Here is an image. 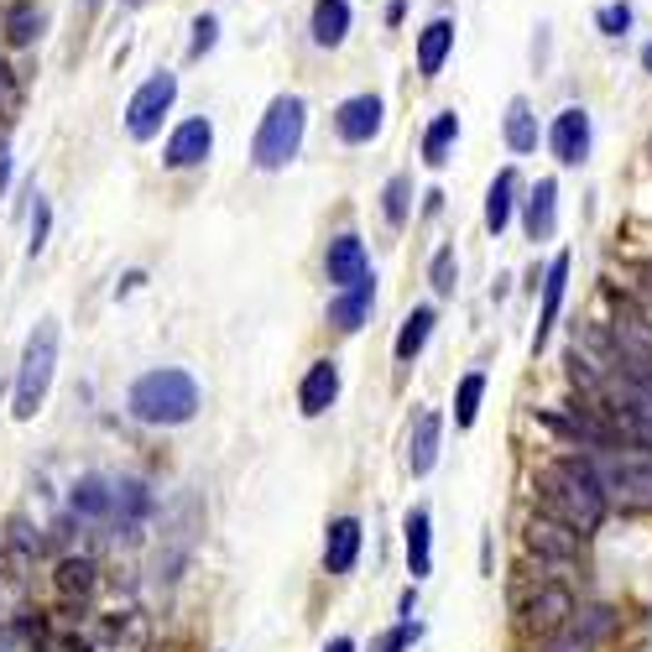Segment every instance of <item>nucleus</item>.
<instances>
[{
  "label": "nucleus",
  "instance_id": "obj_34",
  "mask_svg": "<svg viewBox=\"0 0 652 652\" xmlns=\"http://www.w3.org/2000/svg\"><path fill=\"white\" fill-rule=\"evenodd\" d=\"M120 512L131 517V522H141V517L152 512V496H146L141 481H116V517Z\"/></svg>",
  "mask_w": 652,
  "mask_h": 652
},
{
  "label": "nucleus",
  "instance_id": "obj_40",
  "mask_svg": "<svg viewBox=\"0 0 652 652\" xmlns=\"http://www.w3.org/2000/svg\"><path fill=\"white\" fill-rule=\"evenodd\" d=\"M5 183H11V152H5V141H0V193H5Z\"/></svg>",
  "mask_w": 652,
  "mask_h": 652
},
{
  "label": "nucleus",
  "instance_id": "obj_18",
  "mask_svg": "<svg viewBox=\"0 0 652 652\" xmlns=\"http://www.w3.org/2000/svg\"><path fill=\"white\" fill-rule=\"evenodd\" d=\"M334 131H340V141H349V146L371 141L376 131H381V99H376V94H355V99H345V105L334 110Z\"/></svg>",
  "mask_w": 652,
  "mask_h": 652
},
{
  "label": "nucleus",
  "instance_id": "obj_30",
  "mask_svg": "<svg viewBox=\"0 0 652 652\" xmlns=\"http://www.w3.org/2000/svg\"><path fill=\"white\" fill-rule=\"evenodd\" d=\"M428 282H434L439 298H454V287H460V257H454V246H439V251H434V261H428Z\"/></svg>",
  "mask_w": 652,
  "mask_h": 652
},
{
  "label": "nucleus",
  "instance_id": "obj_10",
  "mask_svg": "<svg viewBox=\"0 0 652 652\" xmlns=\"http://www.w3.org/2000/svg\"><path fill=\"white\" fill-rule=\"evenodd\" d=\"M590 141H595V126H590V110H584V105H569V110L554 116L548 146H554L559 167H580L584 157H590Z\"/></svg>",
  "mask_w": 652,
  "mask_h": 652
},
{
  "label": "nucleus",
  "instance_id": "obj_5",
  "mask_svg": "<svg viewBox=\"0 0 652 652\" xmlns=\"http://www.w3.org/2000/svg\"><path fill=\"white\" fill-rule=\"evenodd\" d=\"M601 481L606 490L621 501V507H652V443H637V439H621L601 449Z\"/></svg>",
  "mask_w": 652,
  "mask_h": 652
},
{
  "label": "nucleus",
  "instance_id": "obj_42",
  "mask_svg": "<svg viewBox=\"0 0 652 652\" xmlns=\"http://www.w3.org/2000/svg\"><path fill=\"white\" fill-rule=\"evenodd\" d=\"M324 652H355V642H349V637H334V642H329Z\"/></svg>",
  "mask_w": 652,
  "mask_h": 652
},
{
  "label": "nucleus",
  "instance_id": "obj_1",
  "mask_svg": "<svg viewBox=\"0 0 652 652\" xmlns=\"http://www.w3.org/2000/svg\"><path fill=\"white\" fill-rule=\"evenodd\" d=\"M537 507L564 517V522H574L580 533H601L610 512V490L590 460L559 454V460H548V465L537 470Z\"/></svg>",
  "mask_w": 652,
  "mask_h": 652
},
{
  "label": "nucleus",
  "instance_id": "obj_9",
  "mask_svg": "<svg viewBox=\"0 0 652 652\" xmlns=\"http://www.w3.org/2000/svg\"><path fill=\"white\" fill-rule=\"evenodd\" d=\"M616 631V610L610 606H574V616L564 621L559 637H548V652H595L601 637Z\"/></svg>",
  "mask_w": 652,
  "mask_h": 652
},
{
  "label": "nucleus",
  "instance_id": "obj_39",
  "mask_svg": "<svg viewBox=\"0 0 652 652\" xmlns=\"http://www.w3.org/2000/svg\"><path fill=\"white\" fill-rule=\"evenodd\" d=\"M0 99H5V105L16 99V84H11V69H5V63H0Z\"/></svg>",
  "mask_w": 652,
  "mask_h": 652
},
{
  "label": "nucleus",
  "instance_id": "obj_4",
  "mask_svg": "<svg viewBox=\"0 0 652 652\" xmlns=\"http://www.w3.org/2000/svg\"><path fill=\"white\" fill-rule=\"evenodd\" d=\"M52 366H58V324L43 319L32 329V340L22 349V371H16V396H11V413L16 423H32L43 413L47 387H52Z\"/></svg>",
  "mask_w": 652,
  "mask_h": 652
},
{
  "label": "nucleus",
  "instance_id": "obj_17",
  "mask_svg": "<svg viewBox=\"0 0 652 652\" xmlns=\"http://www.w3.org/2000/svg\"><path fill=\"white\" fill-rule=\"evenodd\" d=\"M324 266H329V282H334V287H355L360 277H371V257H366L360 235H349V230L329 240Z\"/></svg>",
  "mask_w": 652,
  "mask_h": 652
},
{
  "label": "nucleus",
  "instance_id": "obj_31",
  "mask_svg": "<svg viewBox=\"0 0 652 652\" xmlns=\"http://www.w3.org/2000/svg\"><path fill=\"white\" fill-rule=\"evenodd\" d=\"M381 199H387V204H381V210H387V225L402 230V225H407V210H413V178H407V173H396Z\"/></svg>",
  "mask_w": 652,
  "mask_h": 652
},
{
  "label": "nucleus",
  "instance_id": "obj_19",
  "mask_svg": "<svg viewBox=\"0 0 652 652\" xmlns=\"http://www.w3.org/2000/svg\"><path fill=\"white\" fill-rule=\"evenodd\" d=\"M554 225H559V183L537 178L533 193L522 199V230H527V240H548Z\"/></svg>",
  "mask_w": 652,
  "mask_h": 652
},
{
  "label": "nucleus",
  "instance_id": "obj_26",
  "mask_svg": "<svg viewBox=\"0 0 652 652\" xmlns=\"http://www.w3.org/2000/svg\"><path fill=\"white\" fill-rule=\"evenodd\" d=\"M460 141V116L454 110H443V116H434V126L423 131V163L428 167H443L449 163V146Z\"/></svg>",
  "mask_w": 652,
  "mask_h": 652
},
{
  "label": "nucleus",
  "instance_id": "obj_32",
  "mask_svg": "<svg viewBox=\"0 0 652 652\" xmlns=\"http://www.w3.org/2000/svg\"><path fill=\"white\" fill-rule=\"evenodd\" d=\"M423 637V621H413V616H402L396 627H387L381 637H371V648L366 652H413V642Z\"/></svg>",
  "mask_w": 652,
  "mask_h": 652
},
{
  "label": "nucleus",
  "instance_id": "obj_6",
  "mask_svg": "<svg viewBox=\"0 0 652 652\" xmlns=\"http://www.w3.org/2000/svg\"><path fill=\"white\" fill-rule=\"evenodd\" d=\"M574 616V595H569V584L559 580H537L522 601H517V627L527 631V637H559L564 621Z\"/></svg>",
  "mask_w": 652,
  "mask_h": 652
},
{
  "label": "nucleus",
  "instance_id": "obj_8",
  "mask_svg": "<svg viewBox=\"0 0 652 652\" xmlns=\"http://www.w3.org/2000/svg\"><path fill=\"white\" fill-rule=\"evenodd\" d=\"M173 99H178V79H173V73H152V79L131 94V105H126V131L137 141H152L163 131V116L173 110Z\"/></svg>",
  "mask_w": 652,
  "mask_h": 652
},
{
  "label": "nucleus",
  "instance_id": "obj_33",
  "mask_svg": "<svg viewBox=\"0 0 652 652\" xmlns=\"http://www.w3.org/2000/svg\"><path fill=\"white\" fill-rule=\"evenodd\" d=\"M37 32H43V16H37L32 5H16V11L5 16V43L11 47H32L37 43Z\"/></svg>",
  "mask_w": 652,
  "mask_h": 652
},
{
  "label": "nucleus",
  "instance_id": "obj_24",
  "mask_svg": "<svg viewBox=\"0 0 652 652\" xmlns=\"http://www.w3.org/2000/svg\"><path fill=\"white\" fill-rule=\"evenodd\" d=\"M449 47H454V22L439 16V22H428L418 32V73L423 79H434L443 69V58H449Z\"/></svg>",
  "mask_w": 652,
  "mask_h": 652
},
{
  "label": "nucleus",
  "instance_id": "obj_11",
  "mask_svg": "<svg viewBox=\"0 0 652 652\" xmlns=\"http://www.w3.org/2000/svg\"><path fill=\"white\" fill-rule=\"evenodd\" d=\"M214 152V126L204 116L199 120H183L173 137H167V152H163V163L173 167V173H183V167H199L204 157Z\"/></svg>",
  "mask_w": 652,
  "mask_h": 652
},
{
  "label": "nucleus",
  "instance_id": "obj_3",
  "mask_svg": "<svg viewBox=\"0 0 652 652\" xmlns=\"http://www.w3.org/2000/svg\"><path fill=\"white\" fill-rule=\"evenodd\" d=\"M304 126H308V105L298 94H277L272 105H266V116H261V131L251 141V163L261 173H277L298 157V146H304Z\"/></svg>",
  "mask_w": 652,
  "mask_h": 652
},
{
  "label": "nucleus",
  "instance_id": "obj_15",
  "mask_svg": "<svg viewBox=\"0 0 652 652\" xmlns=\"http://www.w3.org/2000/svg\"><path fill=\"white\" fill-rule=\"evenodd\" d=\"M439 439H443V413L439 407H423L418 423L407 428V470H413L418 481L439 465Z\"/></svg>",
  "mask_w": 652,
  "mask_h": 652
},
{
  "label": "nucleus",
  "instance_id": "obj_36",
  "mask_svg": "<svg viewBox=\"0 0 652 652\" xmlns=\"http://www.w3.org/2000/svg\"><path fill=\"white\" fill-rule=\"evenodd\" d=\"M47 230H52V210H47V199L37 193V204H32V257L47 246Z\"/></svg>",
  "mask_w": 652,
  "mask_h": 652
},
{
  "label": "nucleus",
  "instance_id": "obj_43",
  "mask_svg": "<svg viewBox=\"0 0 652 652\" xmlns=\"http://www.w3.org/2000/svg\"><path fill=\"white\" fill-rule=\"evenodd\" d=\"M642 69H648V73H652V43H648V47H642Z\"/></svg>",
  "mask_w": 652,
  "mask_h": 652
},
{
  "label": "nucleus",
  "instance_id": "obj_41",
  "mask_svg": "<svg viewBox=\"0 0 652 652\" xmlns=\"http://www.w3.org/2000/svg\"><path fill=\"white\" fill-rule=\"evenodd\" d=\"M396 610H402V616H413V610H418V590H402V601H396Z\"/></svg>",
  "mask_w": 652,
  "mask_h": 652
},
{
  "label": "nucleus",
  "instance_id": "obj_12",
  "mask_svg": "<svg viewBox=\"0 0 652 652\" xmlns=\"http://www.w3.org/2000/svg\"><path fill=\"white\" fill-rule=\"evenodd\" d=\"M564 293H569V257L559 251V257L543 266V308H537L533 349L548 345V334H554V324H559V313H564Z\"/></svg>",
  "mask_w": 652,
  "mask_h": 652
},
{
  "label": "nucleus",
  "instance_id": "obj_20",
  "mask_svg": "<svg viewBox=\"0 0 652 652\" xmlns=\"http://www.w3.org/2000/svg\"><path fill=\"white\" fill-rule=\"evenodd\" d=\"M371 304H376V277H360L355 287H340V298L329 304V324L340 329V334H355V329L366 324Z\"/></svg>",
  "mask_w": 652,
  "mask_h": 652
},
{
  "label": "nucleus",
  "instance_id": "obj_27",
  "mask_svg": "<svg viewBox=\"0 0 652 652\" xmlns=\"http://www.w3.org/2000/svg\"><path fill=\"white\" fill-rule=\"evenodd\" d=\"M349 32V5L345 0H319L313 5V43L319 47H340Z\"/></svg>",
  "mask_w": 652,
  "mask_h": 652
},
{
  "label": "nucleus",
  "instance_id": "obj_14",
  "mask_svg": "<svg viewBox=\"0 0 652 652\" xmlns=\"http://www.w3.org/2000/svg\"><path fill=\"white\" fill-rule=\"evenodd\" d=\"M402 548H407L413 584L428 580L434 574V517H428V507H413V512L402 517Z\"/></svg>",
  "mask_w": 652,
  "mask_h": 652
},
{
  "label": "nucleus",
  "instance_id": "obj_16",
  "mask_svg": "<svg viewBox=\"0 0 652 652\" xmlns=\"http://www.w3.org/2000/svg\"><path fill=\"white\" fill-rule=\"evenodd\" d=\"M340 402V366L334 360H313L304 371V387H298V407H304V418H324L329 407Z\"/></svg>",
  "mask_w": 652,
  "mask_h": 652
},
{
  "label": "nucleus",
  "instance_id": "obj_22",
  "mask_svg": "<svg viewBox=\"0 0 652 652\" xmlns=\"http://www.w3.org/2000/svg\"><path fill=\"white\" fill-rule=\"evenodd\" d=\"M517 188H522V178H517V167H501V173H496V183L486 188V230H490V235H501L507 225H512Z\"/></svg>",
  "mask_w": 652,
  "mask_h": 652
},
{
  "label": "nucleus",
  "instance_id": "obj_2",
  "mask_svg": "<svg viewBox=\"0 0 652 652\" xmlns=\"http://www.w3.org/2000/svg\"><path fill=\"white\" fill-rule=\"evenodd\" d=\"M126 407L131 418L146 423V428H178V423H193L199 413V381L178 366H163V371H146L131 381L126 392Z\"/></svg>",
  "mask_w": 652,
  "mask_h": 652
},
{
  "label": "nucleus",
  "instance_id": "obj_37",
  "mask_svg": "<svg viewBox=\"0 0 652 652\" xmlns=\"http://www.w3.org/2000/svg\"><path fill=\"white\" fill-rule=\"evenodd\" d=\"M214 37H220V22H214V16H199V22H193V58H204L214 47Z\"/></svg>",
  "mask_w": 652,
  "mask_h": 652
},
{
  "label": "nucleus",
  "instance_id": "obj_13",
  "mask_svg": "<svg viewBox=\"0 0 652 652\" xmlns=\"http://www.w3.org/2000/svg\"><path fill=\"white\" fill-rule=\"evenodd\" d=\"M360 548H366V527L360 517H334L324 533V569L329 574H349L360 564Z\"/></svg>",
  "mask_w": 652,
  "mask_h": 652
},
{
  "label": "nucleus",
  "instance_id": "obj_7",
  "mask_svg": "<svg viewBox=\"0 0 652 652\" xmlns=\"http://www.w3.org/2000/svg\"><path fill=\"white\" fill-rule=\"evenodd\" d=\"M584 537L574 522H564V517L554 512H537L533 522H527V548L537 554V564H548V569H569V564H580L584 554Z\"/></svg>",
  "mask_w": 652,
  "mask_h": 652
},
{
  "label": "nucleus",
  "instance_id": "obj_38",
  "mask_svg": "<svg viewBox=\"0 0 652 652\" xmlns=\"http://www.w3.org/2000/svg\"><path fill=\"white\" fill-rule=\"evenodd\" d=\"M11 548H22V554H43V537H37L22 517H16V522H11Z\"/></svg>",
  "mask_w": 652,
  "mask_h": 652
},
{
  "label": "nucleus",
  "instance_id": "obj_35",
  "mask_svg": "<svg viewBox=\"0 0 652 652\" xmlns=\"http://www.w3.org/2000/svg\"><path fill=\"white\" fill-rule=\"evenodd\" d=\"M595 26H601L606 37H627V32H631V5H627V0H610V5H601Z\"/></svg>",
  "mask_w": 652,
  "mask_h": 652
},
{
  "label": "nucleus",
  "instance_id": "obj_23",
  "mask_svg": "<svg viewBox=\"0 0 652 652\" xmlns=\"http://www.w3.org/2000/svg\"><path fill=\"white\" fill-rule=\"evenodd\" d=\"M73 512L84 517V522H110L116 517V486L110 481H99V475H84L79 486H73Z\"/></svg>",
  "mask_w": 652,
  "mask_h": 652
},
{
  "label": "nucleus",
  "instance_id": "obj_25",
  "mask_svg": "<svg viewBox=\"0 0 652 652\" xmlns=\"http://www.w3.org/2000/svg\"><path fill=\"white\" fill-rule=\"evenodd\" d=\"M58 590H63L69 601H90L94 590H99V564L84 559V554H79V559H63L58 564Z\"/></svg>",
  "mask_w": 652,
  "mask_h": 652
},
{
  "label": "nucleus",
  "instance_id": "obj_29",
  "mask_svg": "<svg viewBox=\"0 0 652 652\" xmlns=\"http://www.w3.org/2000/svg\"><path fill=\"white\" fill-rule=\"evenodd\" d=\"M507 146H512V152H537V116L527 99H512V105H507Z\"/></svg>",
  "mask_w": 652,
  "mask_h": 652
},
{
  "label": "nucleus",
  "instance_id": "obj_44",
  "mask_svg": "<svg viewBox=\"0 0 652 652\" xmlns=\"http://www.w3.org/2000/svg\"><path fill=\"white\" fill-rule=\"evenodd\" d=\"M648 157H652V141H648Z\"/></svg>",
  "mask_w": 652,
  "mask_h": 652
},
{
  "label": "nucleus",
  "instance_id": "obj_21",
  "mask_svg": "<svg viewBox=\"0 0 652 652\" xmlns=\"http://www.w3.org/2000/svg\"><path fill=\"white\" fill-rule=\"evenodd\" d=\"M434 324H439V308H413L407 319H402V329H396V345H392V355L402 360V366H413L423 355V345H428V334H434Z\"/></svg>",
  "mask_w": 652,
  "mask_h": 652
},
{
  "label": "nucleus",
  "instance_id": "obj_28",
  "mask_svg": "<svg viewBox=\"0 0 652 652\" xmlns=\"http://www.w3.org/2000/svg\"><path fill=\"white\" fill-rule=\"evenodd\" d=\"M481 402H486V371H465L454 387V428H475Z\"/></svg>",
  "mask_w": 652,
  "mask_h": 652
}]
</instances>
